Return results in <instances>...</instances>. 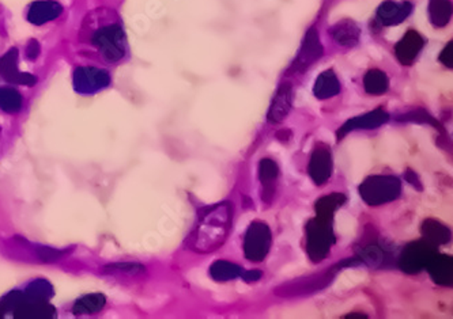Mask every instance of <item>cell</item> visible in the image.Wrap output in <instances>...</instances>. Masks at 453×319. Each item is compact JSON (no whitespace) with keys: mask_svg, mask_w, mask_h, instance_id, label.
<instances>
[{"mask_svg":"<svg viewBox=\"0 0 453 319\" xmlns=\"http://www.w3.org/2000/svg\"><path fill=\"white\" fill-rule=\"evenodd\" d=\"M233 204L223 201L199 215L194 230L187 239L188 247L199 254L218 250L228 239L233 226Z\"/></svg>","mask_w":453,"mask_h":319,"instance_id":"obj_1","label":"cell"},{"mask_svg":"<svg viewBox=\"0 0 453 319\" xmlns=\"http://www.w3.org/2000/svg\"><path fill=\"white\" fill-rule=\"evenodd\" d=\"M113 14H93L84 26L82 39L91 43L101 56L110 63L119 62L126 53V39L122 25L112 20Z\"/></svg>","mask_w":453,"mask_h":319,"instance_id":"obj_2","label":"cell"},{"mask_svg":"<svg viewBox=\"0 0 453 319\" xmlns=\"http://www.w3.org/2000/svg\"><path fill=\"white\" fill-rule=\"evenodd\" d=\"M334 219L316 216L306 224V253L313 262L327 258L331 247L335 245Z\"/></svg>","mask_w":453,"mask_h":319,"instance_id":"obj_3","label":"cell"},{"mask_svg":"<svg viewBox=\"0 0 453 319\" xmlns=\"http://www.w3.org/2000/svg\"><path fill=\"white\" fill-rule=\"evenodd\" d=\"M400 193L402 182L393 175H370L360 185L361 198L372 207L395 201Z\"/></svg>","mask_w":453,"mask_h":319,"instance_id":"obj_4","label":"cell"},{"mask_svg":"<svg viewBox=\"0 0 453 319\" xmlns=\"http://www.w3.org/2000/svg\"><path fill=\"white\" fill-rule=\"evenodd\" d=\"M339 268L335 265L331 269H327L320 273H313L310 276L298 277L281 284L274 292L281 298H294L305 297L322 291L327 285L331 284Z\"/></svg>","mask_w":453,"mask_h":319,"instance_id":"obj_5","label":"cell"},{"mask_svg":"<svg viewBox=\"0 0 453 319\" xmlns=\"http://www.w3.org/2000/svg\"><path fill=\"white\" fill-rule=\"evenodd\" d=\"M273 234L270 227L263 222H254L244 238V255L252 262L263 261L271 249Z\"/></svg>","mask_w":453,"mask_h":319,"instance_id":"obj_6","label":"cell"},{"mask_svg":"<svg viewBox=\"0 0 453 319\" xmlns=\"http://www.w3.org/2000/svg\"><path fill=\"white\" fill-rule=\"evenodd\" d=\"M435 253H438L437 247L426 242L425 239L411 242L402 250L398 259V265L405 273L415 275L426 268L428 262Z\"/></svg>","mask_w":453,"mask_h":319,"instance_id":"obj_7","label":"cell"},{"mask_svg":"<svg viewBox=\"0 0 453 319\" xmlns=\"http://www.w3.org/2000/svg\"><path fill=\"white\" fill-rule=\"evenodd\" d=\"M323 45L320 43L319 32L315 27H310L303 39L301 49L296 57V60L290 67V72L301 74L305 72L310 65L320 60L323 56Z\"/></svg>","mask_w":453,"mask_h":319,"instance_id":"obj_8","label":"cell"},{"mask_svg":"<svg viewBox=\"0 0 453 319\" xmlns=\"http://www.w3.org/2000/svg\"><path fill=\"white\" fill-rule=\"evenodd\" d=\"M308 172L316 185H324L332 174V156L331 149L323 143L316 146L312 152Z\"/></svg>","mask_w":453,"mask_h":319,"instance_id":"obj_9","label":"cell"},{"mask_svg":"<svg viewBox=\"0 0 453 319\" xmlns=\"http://www.w3.org/2000/svg\"><path fill=\"white\" fill-rule=\"evenodd\" d=\"M110 83L108 74L94 67L78 68L74 74V85L79 93H93Z\"/></svg>","mask_w":453,"mask_h":319,"instance_id":"obj_10","label":"cell"},{"mask_svg":"<svg viewBox=\"0 0 453 319\" xmlns=\"http://www.w3.org/2000/svg\"><path fill=\"white\" fill-rule=\"evenodd\" d=\"M388 121V113L384 111L383 109H376L373 111H369L367 114H362V116H358V117H354V118H350L348 121H346L345 124L338 129L336 136L341 140L353 130L376 129V128L387 124Z\"/></svg>","mask_w":453,"mask_h":319,"instance_id":"obj_11","label":"cell"},{"mask_svg":"<svg viewBox=\"0 0 453 319\" xmlns=\"http://www.w3.org/2000/svg\"><path fill=\"white\" fill-rule=\"evenodd\" d=\"M0 74L7 82L15 85L33 86L37 82L36 76L26 72H20L18 50L15 48L10 49L3 57H0Z\"/></svg>","mask_w":453,"mask_h":319,"instance_id":"obj_12","label":"cell"},{"mask_svg":"<svg viewBox=\"0 0 453 319\" xmlns=\"http://www.w3.org/2000/svg\"><path fill=\"white\" fill-rule=\"evenodd\" d=\"M293 104V87L290 83H283L280 86L273 104L268 109L267 120L271 124H280L290 113Z\"/></svg>","mask_w":453,"mask_h":319,"instance_id":"obj_13","label":"cell"},{"mask_svg":"<svg viewBox=\"0 0 453 319\" xmlns=\"http://www.w3.org/2000/svg\"><path fill=\"white\" fill-rule=\"evenodd\" d=\"M412 11L410 1H384L377 10V21L383 26H395L405 21Z\"/></svg>","mask_w":453,"mask_h":319,"instance_id":"obj_14","label":"cell"},{"mask_svg":"<svg viewBox=\"0 0 453 319\" xmlns=\"http://www.w3.org/2000/svg\"><path fill=\"white\" fill-rule=\"evenodd\" d=\"M424 45H425L424 37L415 30H409L406 36L396 43L395 55L400 63L411 65L418 57Z\"/></svg>","mask_w":453,"mask_h":319,"instance_id":"obj_15","label":"cell"},{"mask_svg":"<svg viewBox=\"0 0 453 319\" xmlns=\"http://www.w3.org/2000/svg\"><path fill=\"white\" fill-rule=\"evenodd\" d=\"M425 269L429 272L435 284L442 287L452 285L453 264L451 255L435 253L428 262Z\"/></svg>","mask_w":453,"mask_h":319,"instance_id":"obj_16","label":"cell"},{"mask_svg":"<svg viewBox=\"0 0 453 319\" xmlns=\"http://www.w3.org/2000/svg\"><path fill=\"white\" fill-rule=\"evenodd\" d=\"M13 314L17 318H52L56 315V310L48 303V300H29L26 298L13 311Z\"/></svg>","mask_w":453,"mask_h":319,"instance_id":"obj_17","label":"cell"},{"mask_svg":"<svg viewBox=\"0 0 453 319\" xmlns=\"http://www.w3.org/2000/svg\"><path fill=\"white\" fill-rule=\"evenodd\" d=\"M331 37L334 41L343 46H354L360 41L361 37V30L358 25L351 20H342V21L335 23L331 30Z\"/></svg>","mask_w":453,"mask_h":319,"instance_id":"obj_18","label":"cell"},{"mask_svg":"<svg viewBox=\"0 0 453 319\" xmlns=\"http://www.w3.org/2000/svg\"><path fill=\"white\" fill-rule=\"evenodd\" d=\"M280 175V168L277 165V162H274L270 158L261 159L259 165V177L260 182L263 185V200L270 203V200L274 196V191H275V182L278 179Z\"/></svg>","mask_w":453,"mask_h":319,"instance_id":"obj_19","label":"cell"},{"mask_svg":"<svg viewBox=\"0 0 453 319\" xmlns=\"http://www.w3.org/2000/svg\"><path fill=\"white\" fill-rule=\"evenodd\" d=\"M62 11L63 7L58 1H36L29 10L27 20L34 25H43L58 18Z\"/></svg>","mask_w":453,"mask_h":319,"instance_id":"obj_20","label":"cell"},{"mask_svg":"<svg viewBox=\"0 0 453 319\" xmlns=\"http://www.w3.org/2000/svg\"><path fill=\"white\" fill-rule=\"evenodd\" d=\"M421 231L424 235V239L429 243H432L433 246L438 247L440 245H445L451 240V230L442 224L441 222L435 220V219H428L422 223Z\"/></svg>","mask_w":453,"mask_h":319,"instance_id":"obj_21","label":"cell"},{"mask_svg":"<svg viewBox=\"0 0 453 319\" xmlns=\"http://www.w3.org/2000/svg\"><path fill=\"white\" fill-rule=\"evenodd\" d=\"M313 93L319 100H328L341 93V83L332 69L324 71L313 86Z\"/></svg>","mask_w":453,"mask_h":319,"instance_id":"obj_22","label":"cell"},{"mask_svg":"<svg viewBox=\"0 0 453 319\" xmlns=\"http://www.w3.org/2000/svg\"><path fill=\"white\" fill-rule=\"evenodd\" d=\"M345 201L346 196L342 193H331L320 197L315 204L316 216L334 219L336 210H339L345 204Z\"/></svg>","mask_w":453,"mask_h":319,"instance_id":"obj_23","label":"cell"},{"mask_svg":"<svg viewBox=\"0 0 453 319\" xmlns=\"http://www.w3.org/2000/svg\"><path fill=\"white\" fill-rule=\"evenodd\" d=\"M429 17H431L433 26H435V27L447 26L452 17L451 0H431Z\"/></svg>","mask_w":453,"mask_h":319,"instance_id":"obj_24","label":"cell"},{"mask_svg":"<svg viewBox=\"0 0 453 319\" xmlns=\"http://www.w3.org/2000/svg\"><path fill=\"white\" fill-rule=\"evenodd\" d=\"M107 299L103 294H90V295H85L79 300H77V303L74 304L72 313L75 315H85V314H96L98 311H101L105 307Z\"/></svg>","mask_w":453,"mask_h":319,"instance_id":"obj_25","label":"cell"},{"mask_svg":"<svg viewBox=\"0 0 453 319\" xmlns=\"http://www.w3.org/2000/svg\"><path fill=\"white\" fill-rule=\"evenodd\" d=\"M364 87L367 94L383 95L387 93L389 87V79L386 72L381 69H370L364 78Z\"/></svg>","mask_w":453,"mask_h":319,"instance_id":"obj_26","label":"cell"},{"mask_svg":"<svg viewBox=\"0 0 453 319\" xmlns=\"http://www.w3.org/2000/svg\"><path fill=\"white\" fill-rule=\"evenodd\" d=\"M355 257L360 264H367L369 266H383L389 259L388 252L376 243L367 245Z\"/></svg>","mask_w":453,"mask_h":319,"instance_id":"obj_27","label":"cell"},{"mask_svg":"<svg viewBox=\"0 0 453 319\" xmlns=\"http://www.w3.org/2000/svg\"><path fill=\"white\" fill-rule=\"evenodd\" d=\"M244 273V269L241 266H238L233 262L229 261H216L211 266H210V276L213 277L216 281H229V280H235L237 277H241Z\"/></svg>","mask_w":453,"mask_h":319,"instance_id":"obj_28","label":"cell"},{"mask_svg":"<svg viewBox=\"0 0 453 319\" xmlns=\"http://www.w3.org/2000/svg\"><path fill=\"white\" fill-rule=\"evenodd\" d=\"M22 107L21 94L10 87L0 88V109L7 113H17Z\"/></svg>","mask_w":453,"mask_h":319,"instance_id":"obj_29","label":"cell"},{"mask_svg":"<svg viewBox=\"0 0 453 319\" xmlns=\"http://www.w3.org/2000/svg\"><path fill=\"white\" fill-rule=\"evenodd\" d=\"M29 300H48L53 295L52 285L45 280H36L25 292Z\"/></svg>","mask_w":453,"mask_h":319,"instance_id":"obj_30","label":"cell"},{"mask_svg":"<svg viewBox=\"0 0 453 319\" xmlns=\"http://www.w3.org/2000/svg\"><path fill=\"white\" fill-rule=\"evenodd\" d=\"M105 271L109 273H124V275H138L140 272H145V266L139 264H131V262H123V264H112L105 266Z\"/></svg>","mask_w":453,"mask_h":319,"instance_id":"obj_31","label":"cell"},{"mask_svg":"<svg viewBox=\"0 0 453 319\" xmlns=\"http://www.w3.org/2000/svg\"><path fill=\"white\" fill-rule=\"evenodd\" d=\"M399 121H409V123H418V124H432L434 127H438V123L433 118L432 116L428 114V111H410L406 116L398 117Z\"/></svg>","mask_w":453,"mask_h":319,"instance_id":"obj_32","label":"cell"},{"mask_svg":"<svg viewBox=\"0 0 453 319\" xmlns=\"http://www.w3.org/2000/svg\"><path fill=\"white\" fill-rule=\"evenodd\" d=\"M452 41L445 45V48L442 49V52L440 53V62L444 64L447 68H452L453 67V57H452Z\"/></svg>","mask_w":453,"mask_h":319,"instance_id":"obj_33","label":"cell"},{"mask_svg":"<svg viewBox=\"0 0 453 319\" xmlns=\"http://www.w3.org/2000/svg\"><path fill=\"white\" fill-rule=\"evenodd\" d=\"M26 55L29 59H36L39 55H40V45L36 41V40H32L30 43H27V48H26Z\"/></svg>","mask_w":453,"mask_h":319,"instance_id":"obj_34","label":"cell"},{"mask_svg":"<svg viewBox=\"0 0 453 319\" xmlns=\"http://www.w3.org/2000/svg\"><path fill=\"white\" fill-rule=\"evenodd\" d=\"M261 276H263V272H261V271L254 269V271H248V272H245V271H244V273L241 275V278H242L244 281H247V283H254V281H258V280H260Z\"/></svg>","mask_w":453,"mask_h":319,"instance_id":"obj_35","label":"cell"},{"mask_svg":"<svg viewBox=\"0 0 453 319\" xmlns=\"http://www.w3.org/2000/svg\"><path fill=\"white\" fill-rule=\"evenodd\" d=\"M405 178L410 182L412 186H416V189H419V191L422 189V185H421V182H419V179H418V175H416L414 171L407 170Z\"/></svg>","mask_w":453,"mask_h":319,"instance_id":"obj_36","label":"cell"},{"mask_svg":"<svg viewBox=\"0 0 453 319\" xmlns=\"http://www.w3.org/2000/svg\"><path fill=\"white\" fill-rule=\"evenodd\" d=\"M346 318H367V315L365 314H361V313H357V314H348V315H346Z\"/></svg>","mask_w":453,"mask_h":319,"instance_id":"obj_37","label":"cell"},{"mask_svg":"<svg viewBox=\"0 0 453 319\" xmlns=\"http://www.w3.org/2000/svg\"><path fill=\"white\" fill-rule=\"evenodd\" d=\"M3 315H4V310H3V308H1V306H0V318H1Z\"/></svg>","mask_w":453,"mask_h":319,"instance_id":"obj_38","label":"cell"}]
</instances>
